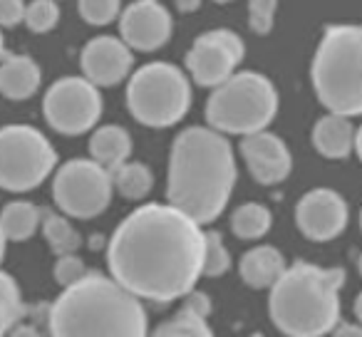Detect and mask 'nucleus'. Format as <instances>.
Returning <instances> with one entry per match:
<instances>
[{
  "label": "nucleus",
  "mask_w": 362,
  "mask_h": 337,
  "mask_svg": "<svg viewBox=\"0 0 362 337\" xmlns=\"http://www.w3.org/2000/svg\"><path fill=\"white\" fill-rule=\"evenodd\" d=\"M236 184V156L214 126H189L174 139L169 161V203L197 223L221 216Z\"/></svg>",
  "instance_id": "f03ea898"
},
{
  "label": "nucleus",
  "mask_w": 362,
  "mask_h": 337,
  "mask_svg": "<svg viewBox=\"0 0 362 337\" xmlns=\"http://www.w3.org/2000/svg\"><path fill=\"white\" fill-rule=\"evenodd\" d=\"M313 144L327 159H345L355 149V126L350 117L327 114L313 129Z\"/></svg>",
  "instance_id": "f3484780"
},
{
  "label": "nucleus",
  "mask_w": 362,
  "mask_h": 337,
  "mask_svg": "<svg viewBox=\"0 0 362 337\" xmlns=\"http://www.w3.org/2000/svg\"><path fill=\"white\" fill-rule=\"evenodd\" d=\"M202 223L171 203H144L132 211L110 241V271L139 300L187 297L204 276Z\"/></svg>",
  "instance_id": "f257e3e1"
},
{
  "label": "nucleus",
  "mask_w": 362,
  "mask_h": 337,
  "mask_svg": "<svg viewBox=\"0 0 362 337\" xmlns=\"http://www.w3.org/2000/svg\"><path fill=\"white\" fill-rule=\"evenodd\" d=\"M355 315H357V320L362 322V292L357 295V300H355Z\"/></svg>",
  "instance_id": "4c0bfd02"
},
{
  "label": "nucleus",
  "mask_w": 362,
  "mask_h": 337,
  "mask_svg": "<svg viewBox=\"0 0 362 337\" xmlns=\"http://www.w3.org/2000/svg\"><path fill=\"white\" fill-rule=\"evenodd\" d=\"M3 47H6V42H3V32H0V60H3Z\"/></svg>",
  "instance_id": "58836bf2"
},
{
  "label": "nucleus",
  "mask_w": 362,
  "mask_h": 337,
  "mask_svg": "<svg viewBox=\"0 0 362 337\" xmlns=\"http://www.w3.org/2000/svg\"><path fill=\"white\" fill-rule=\"evenodd\" d=\"M25 3L23 0H0V25L13 28L25 20Z\"/></svg>",
  "instance_id": "7c9ffc66"
},
{
  "label": "nucleus",
  "mask_w": 362,
  "mask_h": 337,
  "mask_svg": "<svg viewBox=\"0 0 362 337\" xmlns=\"http://www.w3.org/2000/svg\"><path fill=\"white\" fill-rule=\"evenodd\" d=\"M345 271L296 263L271 288V317L288 337H322L340 322Z\"/></svg>",
  "instance_id": "20e7f679"
},
{
  "label": "nucleus",
  "mask_w": 362,
  "mask_h": 337,
  "mask_svg": "<svg viewBox=\"0 0 362 337\" xmlns=\"http://www.w3.org/2000/svg\"><path fill=\"white\" fill-rule=\"evenodd\" d=\"M241 154L246 159V166L248 172L253 174V179L266 184V187L281 184L291 174L293 156L288 151L286 141L266 129L243 136Z\"/></svg>",
  "instance_id": "2eb2a0df"
},
{
  "label": "nucleus",
  "mask_w": 362,
  "mask_h": 337,
  "mask_svg": "<svg viewBox=\"0 0 362 337\" xmlns=\"http://www.w3.org/2000/svg\"><path fill=\"white\" fill-rule=\"evenodd\" d=\"M251 337H263V335H251Z\"/></svg>",
  "instance_id": "c03bdc74"
},
{
  "label": "nucleus",
  "mask_w": 362,
  "mask_h": 337,
  "mask_svg": "<svg viewBox=\"0 0 362 337\" xmlns=\"http://www.w3.org/2000/svg\"><path fill=\"white\" fill-rule=\"evenodd\" d=\"M40 208L30 201H13L0 213V226L6 231L8 241H28L40 226Z\"/></svg>",
  "instance_id": "aec40b11"
},
{
  "label": "nucleus",
  "mask_w": 362,
  "mask_h": 337,
  "mask_svg": "<svg viewBox=\"0 0 362 337\" xmlns=\"http://www.w3.org/2000/svg\"><path fill=\"white\" fill-rule=\"evenodd\" d=\"M199 6H202V0H176V8L181 13H194Z\"/></svg>",
  "instance_id": "f704fd0d"
},
{
  "label": "nucleus",
  "mask_w": 362,
  "mask_h": 337,
  "mask_svg": "<svg viewBox=\"0 0 362 337\" xmlns=\"http://www.w3.org/2000/svg\"><path fill=\"white\" fill-rule=\"evenodd\" d=\"M132 114L146 126H171L189 112L192 87L171 62H149L136 70L127 87Z\"/></svg>",
  "instance_id": "0eeeda50"
},
{
  "label": "nucleus",
  "mask_w": 362,
  "mask_h": 337,
  "mask_svg": "<svg viewBox=\"0 0 362 337\" xmlns=\"http://www.w3.org/2000/svg\"><path fill=\"white\" fill-rule=\"evenodd\" d=\"M45 119L62 134H82L102 117V97L87 77H62L45 95Z\"/></svg>",
  "instance_id": "9d476101"
},
{
  "label": "nucleus",
  "mask_w": 362,
  "mask_h": 337,
  "mask_svg": "<svg viewBox=\"0 0 362 337\" xmlns=\"http://www.w3.org/2000/svg\"><path fill=\"white\" fill-rule=\"evenodd\" d=\"M248 20H251V30L258 35H266L273 28V18H276L278 0H248Z\"/></svg>",
  "instance_id": "c85d7f7f"
},
{
  "label": "nucleus",
  "mask_w": 362,
  "mask_h": 337,
  "mask_svg": "<svg viewBox=\"0 0 362 337\" xmlns=\"http://www.w3.org/2000/svg\"><path fill=\"white\" fill-rule=\"evenodd\" d=\"M112 184L115 189L122 194L124 199H132V201H139L146 194L151 191V184H154V177H151L149 166L144 164H122L117 172H112Z\"/></svg>",
  "instance_id": "4be33fe9"
},
{
  "label": "nucleus",
  "mask_w": 362,
  "mask_h": 337,
  "mask_svg": "<svg viewBox=\"0 0 362 337\" xmlns=\"http://www.w3.org/2000/svg\"><path fill=\"white\" fill-rule=\"evenodd\" d=\"M77 8H80V16L90 25H107V23H112L119 16L122 3L119 0H80Z\"/></svg>",
  "instance_id": "cd10ccee"
},
{
  "label": "nucleus",
  "mask_w": 362,
  "mask_h": 337,
  "mask_svg": "<svg viewBox=\"0 0 362 337\" xmlns=\"http://www.w3.org/2000/svg\"><path fill=\"white\" fill-rule=\"evenodd\" d=\"M216 3H228V0H216Z\"/></svg>",
  "instance_id": "a19ab883"
},
{
  "label": "nucleus",
  "mask_w": 362,
  "mask_h": 337,
  "mask_svg": "<svg viewBox=\"0 0 362 337\" xmlns=\"http://www.w3.org/2000/svg\"><path fill=\"white\" fill-rule=\"evenodd\" d=\"M243 40L231 30H211L202 35L192 45L187 55V67L192 77L204 87H218L236 75V65H241Z\"/></svg>",
  "instance_id": "9b49d317"
},
{
  "label": "nucleus",
  "mask_w": 362,
  "mask_h": 337,
  "mask_svg": "<svg viewBox=\"0 0 362 337\" xmlns=\"http://www.w3.org/2000/svg\"><path fill=\"white\" fill-rule=\"evenodd\" d=\"M355 151H357V156L362 159V126L355 131Z\"/></svg>",
  "instance_id": "c9c22d12"
},
{
  "label": "nucleus",
  "mask_w": 362,
  "mask_h": 337,
  "mask_svg": "<svg viewBox=\"0 0 362 337\" xmlns=\"http://www.w3.org/2000/svg\"><path fill=\"white\" fill-rule=\"evenodd\" d=\"M112 191V172L95 159H72L62 164L52 184L55 203L72 218L100 216L110 206Z\"/></svg>",
  "instance_id": "1a4fd4ad"
},
{
  "label": "nucleus",
  "mask_w": 362,
  "mask_h": 337,
  "mask_svg": "<svg viewBox=\"0 0 362 337\" xmlns=\"http://www.w3.org/2000/svg\"><path fill=\"white\" fill-rule=\"evenodd\" d=\"M357 266H360V276H362V256H360V263H357Z\"/></svg>",
  "instance_id": "ea45409f"
},
{
  "label": "nucleus",
  "mask_w": 362,
  "mask_h": 337,
  "mask_svg": "<svg viewBox=\"0 0 362 337\" xmlns=\"http://www.w3.org/2000/svg\"><path fill=\"white\" fill-rule=\"evenodd\" d=\"M296 223L313 241H332L347 226V203L332 189H313L298 201Z\"/></svg>",
  "instance_id": "f8f14e48"
},
{
  "label": "nucleus",
  "mask_w": 362,
  "mask_h": 337,
  "mask_svg": "<svg viewBox=\"0 0 362 337\" xmlns=\"http://www.w3.org/2000/svg\"><path fill=\"white\" fill-rule=\"evenodd\" d=\"M57 154L35 126L11 124L0 129V189L30 191L52 174Z\"/></svg>",
  "instance_id": "6e6552de"
},
{
  "label": "nucleus",
  "mask_w": 362,
  "mask_h": 337,
  "mask_svg": "<svg viewBox=\"0 0 362 337\" xmlns=\"http://www.w3.org/2000/svg\"><path fill=\"white\" fill-rule=\"evenodd\" d=\"M231 268V253L223 246V238L216 231H206L204 241V276L218 278Z\"/></svg>",
  "instance_id": "a878e982"
},
{
  "label": "nucleus",
  "mask_w": 362,
  "mask_h": 337,
  "mask_svg": "<svg viewBox=\"0 0 362 337\" xmlns=\"http://www.w3.org/2000/svg\"><path fill=\"white\" fill-rule=\"evenodd\" d=\"M11 337H40V332L33 325H16L11 330Z\"/></svg>",
  "instance_id": "72a5a7b5"
},
{
  "label": "nucleus",
  "mask_w": 362,
  "mask_h": 337,
  "mask_svg": "<svg viewBox=\"0 0 362 337\" xmlns=\"http://www.w3.org/2000/svg\"><path fill=\"white\" fill-rule=\"evenodd\" d=\"M332 337H362V322L360 325H350V322L337 325L335 330H332Z\"/></svg>",
  "instance_id": "473e14b6"
},
{
  "label": "nucleus",
  "mask_w": 362,
  "mask_h": 337,
  "mask_svg": "<svg viewBox=\"0 0 362 337\" xmlns=\"http://www.w3.org/2000/svg\"><path fill=\"white\" fill-rule=\"evenodd\" d=\"M146 337H214L211 327L206 325V317H197L192 312L181 310L176 317L156 327L151 335Z\"/></svg>",
  "instance_id": "393cba45"
},
{
  "label": "nucleus",
  "mask_w": 362,
  "mask_h": 337,
  "mask_svg": "<svg viewBox=\"0 0 362 337\" xmlns=\"http://www.w3.org/2000/svg\"><path fill=\"white\" fill-rule=\"evenodd\" d=\"M360 226H362V213H360Z\"/></svg>",
  "instance_id": "37998d69"
},
{
  "label": "nucleus",
  "mask_w": 362,
  "mask_h": 337,
  "mask_svg": "<svg viewBox=\"0 0 362 337\" xmlns=\"http://www.w3.org/2000/svg\"><path fill=\"white\" fill-rule=\"evenodd\" d=\"M90 151L92 159L105 166L107 172H117L122 164H127L132 154V136L117 124L100 126L90 139Z\"/></svg>",
  "instance_id": "6ab92c4d"
},
{
  "label": "nucleus",
  "mask_w": 362,
  "mask_h": 337,
  "mask_svg": "<svg viewBox=\"0 0 362 337\" xmlns=\"http://www.w3.org/2000/svg\"><path fill=\"white\" fill-rule=\"evenodd\" d=\"M122 40L129 47L141 52H151L161 47L171 35V16L164 6L149 3V0H136L124 8L119 18Z\"/></svg>",
  "instance_id": "ddd939ff"
},
{
  "label": "nucleus",
  "mask_w": 362,
  "mask_h": 337,
  "mask_svg": "<svg viewBox=\"0 0 362 337\" xmlns=\"http://www.w3.org/2000/svg\"><path fill=\"white\" fill-rule=\"evenodd\" d=\"M181 310L192 312V315H197V317H209V312H211V300H209L204 292H189L187 302H184Z\"/></svg>",
  "instance_id": "2f4dec72"
},
{
  "label": "nucleus",
  "mask_w": 362,
  "mask_h": 337,
  "mask_svg": "<svg viewBox=\"0 0 362 337\" xmlns=\"http://www.w3.org/2000/svg\"><path fill=\"white\" fill-rule=\"evenodd\" d=\"M271 211L261 203H243L233 211L231 216V231L238 238H246V241H256L263 238L271 228Z\"/></svg>",
  "instance_id": "412c9836"
},
{
  "label": "nucleus",
  "mask_w": 362,
  "mask_h": 337,
  "mask_svg": "<svg viewBox=\"0 0 362 337\" xmlns=\"http://www.w3.org/2000/svg\"><path fill=\"white\" fill-rule=\"evenodd\" d=\"M52 337H146L141 300L115 278L87 273L80 283L62 288L50 307Z\"/></svg>",
  "instance_id": "7ed1b4c3"
},
{
  "label": "nucleus",
  "mask_w": 362,
  "mask_h": 337,
  "mask_svg": "<svg viewBox=\"0 0 362 337\" xmlns=\"http://www.w3.org/2000/svg\"><path fill=\"white\" fill-rule=\"evenodd\" d=\"M6 241H8V236H6V231H3V226H0V261L6 256Z\"/></svg>",
  "instance_id": "e433bc0d"
},
{
  "label": "nucleus",
  "mask_w": 362,
  "mask_h": 337,
  "mask_svg": "<svg viewBox=\"0 0 362 337\" xmlns=\"http://www.w3.org/2000/svg\"><path fill=\"white\" fill-rule=\"evenodd\" d=\"M278 112V92L268 77L258 72H236L223 85L214 87L206 105V122L226 134H256L273 122Z\"/></svg>",
  "instance_id": "423d86ee"
},
{
  "label": "nucleus",
  "mask_w": 362,
  "mask_h": 337,
  "mask_svg": "<svg viewBox=\"0 0 362 337\" xmlns=\"http://www.w3.org/2000/svg\"><path fill=\"white\" fill-rule=\"evenodd\" d=\"M149 3H159V0H149Z\"/></svg>",
  "instance_id": "79ce46f5"
},
{
  "label": "nucleus",
  "mask_w": 362,
  "mask_h": 337,
  "mask_svg": "<svg viewBox=\"0 0 362 337\" xmlns=\"http://www.w3.org/2000/svg\"><path fill=\"white\" fill-rule=\"evenodd\" d=\"M23 317V297L18 283L8 273H0V337L8 335Z\"/></svg>",
  "instance_id": "b1692460"
},
{
  "label": "nucleus",
  "mask_w": 362,
  "mask_h": 337,
  "mask_svg": "<svg viewBox=\"0 0 362 337\" xmlns=\"http://www.w3.org/2000/svg\"><path fill=\"white\" fill-rule=\"evenodd\" d=\"M60 8L55 0H33L25 8V25L33 32H50L57 25Z\"/></svg>",
  "instance_id": "bb28decb"
},
{
  "label": "nucleus",
  "mask_w": 362,
  "mask_h": 337,
  "mask_svg": "<svg viewBox=\"0 0 362 337\" xmlns=\"http://www.w3.org/2000/svg\"><path fill=\"white\" fill-rule=\"evenodd\" d=\"M288 271L286 258L273 246H258L241 258V278L251 288H273Z\"/></svg>",
  "instance_id": "a211bd4d"
},
{
  "label": "nucleus",
  "mask_w": 362,
  "mask_h": 337,
  "mask_svg": "<svg viewBox=\"0 0 362 337\" xmlns=\"http://www.w3.org/2000/svg\"><path fill=\"white\" fill-rule=\"evenodd\" d=\"M40 87V67L28 55H8L0 62V92L8 100H28Z\"/></svg>",
  "instance_id": "dca6fc26"
},
{
  "label": "nucleus",
  "mask_w": 362,
  "mask_h": 337,
  "mask_svg": "<svg viewBox=\"0 0 362 337\" xmlns=\"http://www.w3.org/2000/svg\"><path fill=\"white\" fill-rule=\"evenodd\" d=\"M313 87L327 112L362 114V25H330L313 60Z\"/></svg>",
  "instance_id": "39448f33"
},
{
  "label": "nucleus",
  "mask_w": 362,
  "mask_h": 337,
  "mask_svg": "<svg viewBox=\"0 0 362 337\" xmlns=\"http://www.w3.org/2000/svg\"><path fill=\"white\" fill-rule=\"evenodd\" d=\"M42 233H45L47 243H50V248L57 253V256L75 253L82 243V238H80V233L75 231V226H72L67 218L55 216V213H45V216H42Z\"/></svg>",
  "instance_id": "5701e85b"
},
{
  "label": "nucleus",
  "mask_w": 362,
  "mask_h": 337,
  "mask_svg": "<svg viewBox=\"0 0 362 337\" xmlns=\"http://www.w3.org/2000/svg\"><path fill=\"white\" fill-rule=\"evenodd\" d=\"M87 276V268L75 253H67V256H57L55 263V280L60 283L62 288H70L75 283H80L82 278Z\"/></svg>",
  "instance_id": "c756f323"
},
{
  "label": "nucleus",
  "mask_w": 362,
  "mask_h": 337,
  "mask_svg": "<svg viewBox=\"0 0 362 337\" xmlns=\"http://www.w3.org/2000/svg\"><path fill=\"white\" fill-rule=\"evenodd\" d=\"M82 72L85 77L97 87H112L119 85L127 75H129L134 57L124 40L119 37L102 35L95 37L85 45L82 50Z\"/></svg>",
  "instance_id": "4468645a"
}]
</instances>
